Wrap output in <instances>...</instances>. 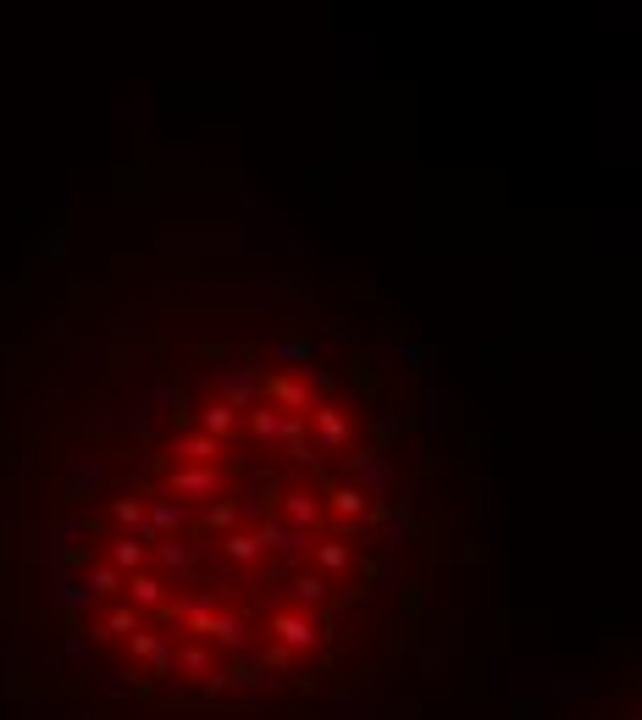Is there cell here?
I'll return each mask as SVG.
<instances>
[{
    "label": "cell",
    "instance_id": "6da1fadb",
    "mask_svg": "<svg viewBox=\"0 0 642 720\" xmlns=\"http://www.w3.org/2000/svg\"><path fill=\"white\" fill-rule=\"evenodd\" d=\"M205 427H211V432H227V427H233V410H227V405H216L211 416H205Z\"/></svg>",
    "mask_w": 642,
    "mask_h": 720
}]
</instances>
